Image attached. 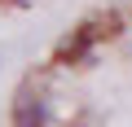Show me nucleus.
I'll list each match as a JSON object with an SVG mask.
<instances>
[{
    "mask_svg": "<svg viewBox=\"0 0 132 127\" xmlns=\"http://www.w3.org/2000/svg\"><path fill=\"white\" fill-rule=\"evenodd\" d=\"M48 118H53L48 101H18L13 105V123H48Z\"/></svg>",
    "mask_w": 132,
    "mask_h": 127,
    "instance_id": "1",
    "label": "nucleus"
}]
</instances>
